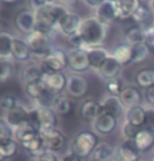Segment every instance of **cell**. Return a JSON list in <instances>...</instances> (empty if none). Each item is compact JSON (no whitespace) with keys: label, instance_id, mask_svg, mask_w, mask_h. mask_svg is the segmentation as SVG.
<instances>
[{"label":"cell","instance_id":"obj_1","mask_svg":"<svg viewBox=\"0 0 154 161\" xmlns=\"http://www.w3.org/2000/svg\"><path fill=\"white\" fill-rule=\"evenodd\" d=\"M109 25L103 23L95 16H93L82 20L79 34L84 40L87 50L88 47H101L107 37Z\"/></svg>","mask_w":154,"mask_h":161},{"label":"cell","instance_id":"obj_2","mask_svg":"<svg viewBox=\"0 0 154 161\" xmlns=\"http://www.w3.org/2000/svg\"><path fill=\"white\" fill-rule=\"evenodd\" d=\"M25 41L31 48L33 57L39 58L40 61L49 55L54 47L53 38L42 34L37 30H34L32 33L26 35Z\"/></svg>","mask_w":154,"mask_h":161},{"label":"cell","instance_id":"obj_3","mask_svg":"<svg viewBox=\"0 0 154 161\" xmlns=\"http://www.w3.org/2000/svg\"><path fill=\"white\" fill-rule=\"evenodd\" d=\"M98 143V137L95 133L89 132V130H83L78 134L72 140L70 151L84 159L92 155Z\"/></svg>","mask_w":154,"mask_h":161},{"label":"cell","instance_id":"obj_4","mask_svg":"<svg viewBox=\"0 0 154 161\" xmlns=\"http://www.w3.org/2000/svg\"><path fill=\"white\" fill-rule=\"evenodd\" d=\"M43 74L49 73H61L68 66V55L67 52L59 47H54L46 58L40 61Z\"/></svg>","mask_w":154,"mask_h":161},{"label":"cell","instance_id":"obj_5","mask_svg":"<svg viewBox=\"0 0 154 161\" xmlns=\"http://www.w3.org/2000/svg\"><path fill=\"white\" fill-rule=\"evenodd\" d=\"M68 55V68L72 72L80 74L86 72L90 68L88 54L86 50L81 48H71L67 52Z\"/></svg>","mask_w":154,"mask_h":161},{"label":"cell","instance_id":"obj_6","mask_svg":"<svg viewBox=\"0 0 154 161\" xmlns=\"http://www.w3.org/2000/svg\"><path fill=\"white\" fill-rule=\"evenodd\" d=\"M140 153L133 139H124L116 147L114 159L116 161H138Z\"/></svg>","mask_w":154,"mask_h":161},{"label":"cell","instance_id":"obj_7","mask_svg":"<svg viewBox=\"0 0 154 161\" xmlns=\"http://www.w3.org/2000/svg\"><path fill=\"white\" fill-rule=\"evenodd\" d=\"M37 24V14L31 8L20 11L15 17V25L21 33L29 34L35 30Z\"/></svg>","mask_w":154,"mask_h":161},{"label":"cell","instance_id":"obj_8","mask_svg":"<svg viewBox=\"0 0 154 161\" xmlns=\"http://www.w3.org/2000/svg\"><path fill=\"white\" fill-rule=\"evenodd\" d=\"M66 93L74 98H81L87 93L88 90V82L86 78L82 75L74 74L67 78V84H66Z\"/></svg>","mask_w":154,"mask_h":161},{"label":"cell","instance_id":"obj_9","mask_svg":"<svg viewBox=\"0 0 154 161\" xmlns=\"http://www.w3.org/2000/svg\"><path fill=\"white\" fill-rule=\"evenodd\" d=\"M39 119H40V130L39 134L43 135L45 133H48L50 130L58 129V117L57 113L53 110V108H41L37 106Z\"/></svg>","mask_w":154,"mask_h":161},{"label":"cell","instance_id":"obj_10","mask_svg":"<svg viewBox=\"0 0 154 161\" xmlns=\"http://www.w3.org/2000/svg\"><path fill=\"white\" fill-rule=\"evenodd\" d=\"M41 136L44 139L46 148L54 152V153H57V152L63 150L66 143H67V137L59 129H55L50 130V132L43 134Z\"/></svg>","mask_w":154,"mask_h":161},{"label":"cell","instance_id":"obj_11","mask_svg":"<svg viewBox=\"0 0 154 161\" xmlns=\"http://www.w3.org/2000/svg\"><path fill=\"white\" fill-rule=\"evenodd\" d=\"M117 125V119L108 113H103L92 121V127L100 135H107L113 132Z\"/></svg>","mask_w":154,"mask_h":161},{"label":"cell","instance_id":"obj_12","mask_svg":"<svg viewBox=\"0 0 154 161\" xmlns=\"http://www.w3.org/2000/svg\"><path fill=\"white\" fill-rule=\"evenodd\" d=\"M12 58L21 63L31 61V59L33 58V54L25 40L18 37L13 38V42H12Z\"/></svg>","mask_w":154,"mask_h":161},{"label":"cell","instance_id":"obj_13","mask_svg":"<svg viewBox=\"0 0 154 161\" xmlns=\"http://www.w3.org/2000/svg\"><path fill=\"white\" fill-rule=\"evenodd\" d=\"M81 23H82V19L78 14L69 12L63 19L60 21L58 30L62 33L63 35L69 36L75 34V33L79 32Z\"/></svg>","mask_w":154,"mask_h":161},{"label":"cell","instance_id":"obj_14","mask_svg":"<svg viewBox=\"0 0 154 161\" xmlns=\"http://www.w3.org/2000/svg\"><path fill=\"white\" fill-rule=\"evenodd\" d=\"M43 81L46 89L56 93L57 95L61 94L63 90L66 89V84H67V78L63 74V72L45 74L43 76Z\"/></svg>","mask_w":154,"mask_h":161},{"label":"cell","instance_id":"obj_15","mask_svg":"<svg viewBox=\"0 0 154 161\" xmlns=\"http://www.w3.org/2000/svg\"><path fill=\"white\" fill-rule=\"evenodd\" d=\"M114 8H116V18L127 19L134 15L136 10L140 8L141 2L137 0H117L113 1Z\"/></svg>","mask_w":154,"mask_h":161},{"label":"cell","instance_id":"obj_16","mask_svg":"<svg viewBox=\"0 0 154 161\" xmlns=\"http://www.w3.org/2000/svg\"><path fill=\"white\" fill-rule=\"evenodd\" d=\"M101 103L103 106V112L112 115L116 119L122 117V115L125 112V105L121 101L119 96H114V95L106 96L101 101Z\"/></svg>","mask_w":154,"mask_h":161},{"label":"cell","instance_id":"obj_17","mask_svg":"<svg viewBox=\"0 0 154 161\" xmlns=\"http://www.w3.org/2000/svg\"><path fill=\"white\" fill-rule=\"evenodd\" d=\"M28 110L24 105L19 103L17 106L12 108L11 111L7 112L4 119L15 130L16 127L20 126L21 124L25 123L28 121Z\"/></svg>","mask_w":154,"mask_h":161},{"label":"cell","instance_id":"obj_18","mask_svg":"<svg viewBox=\"0 0 154 161\" xmlns=\"http://www.w3.org/2000/svg\"><path fill=\"white\" fill-rule=\"evenodd\" d=\"M123 65L117 62L111 55L106 61L103 63V65L99 69V74L102 78L106 80H112V79L119 78L120 74L122 73Z\"/></svg>","mask_w":154,"mask_h":161},{"label":"cell","instance_id":"obj_19","mask_svg":"<svg viewBox=\"0 0 154 161\" xmlns=\"http://www.w3.org/2000/svg\"><path fill=\"white\" fill-rule=\"evenodd\" d=\"M87 54H88V59L90 63V68L99 71V69L101 68L106 60L111 56L106 48L102 47H88L87 48Z\"/></svg>","mask_w":154,"mask_h":161},{"label":"cell","instance_id":"obj_20","mask_svg":"<svg viewBox=\"0 0 154 161\" xmlns=\"http://www.w3.org/2000/svg\"><path fill=\"white\" fill-rule=\"evenodd\" d=\"M95 17L103 23L109 24L116 18V8H114L113 1L110 0H103L101 5L95 10Z\"/></svg>","mask_w":154,"mask_h":161},{"label":"cell","instance_id":"obj_21","mask_svg":"<svg viewBox=\"0 0 154 161\" xmlns=\"http://www.w3.org/2000/svg\"><path fill=\"white\" fill-rule=\"evenodd\" d=\"M120 99L125 105V108H132V106L141 105V100H143V95L134 86H127L120 94Z\"/></svg>","mask_w":154,"mask_h":161},{"label":"cell","instance_id":"obj_22","mask_svg":"<svg viewBox=\"0 0 154 161\" xmlns=\"http://www.w3.org/2000/svg\"><path fill=\"white\" fill-rule=\"evenodd\" d=\"M81 116L86 120H95L98 118L100 115L103 113V106L101 101H96V100L90 99L86 100L81 105L80 110Z\"/></svg>","mask_w":154,"mask_h":161},{"label":"cell","instance_id":"obj_23","mask_svg":"<svg viewBox=\"0 0 154 161\" xmlns=\"http://www.w3.org/2000/svg\"><path fill=\"white\" fill-rule=\"evenodd\" d=\"M116 156V148L108 142H99L91 155L95 161H112Z\"/></svg>","mask_w":154,"mask_h":161},{"label":"cell","instance_id":"obj_24","mask_svg":"<svg viewBox=\"0 0 154 161\" xmlns=\"http://www.w3.org/2000/svg\"><path fill=\"white\" fill-rule=\"evenodd\" d=\"M126 122L135 125L137 127H143L145 122V108L141 105L128 108L125 112Z\"/></svg>","mask_w":154,"mask_h":161},{"label":"cell","instance_id":"obj_25","mask_svg":"<svg viewBox=\"0 0 154 161\" xmlns=\"http://www.w3.org/2000/svg\"><path fill=\"white\" fill-rule=\"evenodd\" d=\"M14 130H15V139L18 142H20V143L29 141L32 139H34L35 137H37L38 135H40L38 130L28 122L21 124L20 126L16 127Z\"/></svg>","mask_w":154,"mask_h":161},{"label":"cell","instance_id":"obj_26","mask_svg":"<svg viewBox=\"0 0 154 161\" xmlns=\"http://www.w3.org/2000/svg\"><path fill=\"white\" fill-rule=\"evenodd\" d=\"M134 142L140 152H146L153 147L154 143V134L146 129H141L137 135L135 136Z\"/></svg>","mask_w":154,"mask_h":161},{"label":"cell","instance_id":"obj_27","mask_svg":"<svg viewBox=\"0 0 154 161\" xmlns=\"http://www.w3.org/2000/svg\"><path fill=\"white\" fill-rule=\"evenodd\" d=\"M21 145L23 147L24 150L31 155L32 158L37 157L38 155L43 153L45 150H47L46 147H45L44 139L41 135H38L37 137H35L29 141L23 142V143H21Z\"/></svg>","mask_w":154,"mask_h":161},{"label":"cell","instance_id":"obj_28","mask_svg":"<svg viewBox=\"0 0 154 161\" xmlns=\"http://www.w3.org/2000/svg\"><path fill=\"white\" fill-rule=\"evenodd\" d=\"M43 76L44 74L42 72L41 66L35 64V63L28 64L22 71V80L25 86L28 83L35 82V81L41 80V79H43Z\"/></svg>","mask_w":154,"mask_h":161},{"label":"cell","instance_id":"obj_29","mask_svg":"<svg viewBox=\"0 0 154 161\" xmlns=\"http://www.w3.org/2000/svg\"><path fill=\"white\" fill-rule=\"evenodd\" d=\"M131 47L128 43H121L114 48L112 57L122 65H125L131 62Z\"/></svg>","mask_w":154,"mask_h":161},{"label":"cell","instance_id":"obj_30","mask_svg":"<svg viewBox=\"0 0 154 161\" xmlns=\"http://www.w3.org/2000/svg\"><path fill=\"white\" fill-rule=\"evenodd\" d=\"M126 43L129 45H135L140 43H145V29L141 26H132L128 29L125 34Z\"/></svg>","mask_w":154,"mask_h":161},{"label":"cell","instance_id":"obj_31","mask_svg":"<svg viewBox=\"0 0 154 161\" xmlns=\"http://www.w3.org/2000/svg\"><path fill=\"white\" fill-rule=\"evenodd\" d=\"M13 36L10 33L2 31L0 32V59L12 58V42Z\"/></svg>","mask_w":154,"mask_h":161},{"label":"cell","instance_id":"obj_32","mask_svg":"<svg viewBox=\"0 0 154 161\" xmlns=\"http://www.w3.org/2000/svg\"><path fill=\"white\" fill-rule=\"evenodd\" d=\"M149 56V47L146 43L132 45L131 47V62L141 63Z\"/></svg>","mask_w":154,"mask_h":161},{"label":"cell","instance_id":"obj_33","mask_svg":"<svg viewBox=\"0 0 154 161\" xmlns=\"http://www.w3.org/2000/svg\"><path fill=\"white\" fill-rule=\"evenodd\" d=\"M53 110L59 115H66L71 110V102L67 96L59 94L54 102Z\"/></svg>","mask_w":154,"mask_h":161},{"label":"cell","instance_id":"obj_34","mask_svg":"<svg viewBox=\"0 0 154 161\" xmlns=\"http://www.w3.org/2000/svg\"><path fill=\"white\" fill-rule=\"evenodd\" d=\"M18 141L15 138L8 139L0 143V154L5 159L12 158L18 152Z\"/></svg>","mask_w":154,"mask_h":161},{"label":"cell","instance_id":"obj_35","mask_svg":"<svg viewBox=\"0 0 154 161\" xmlns=\"http://www.w3.org/2000/svg\"><path fill=\"white\" fill-rule=\"evenodd\" d=\"M136 83L143 89H149L154 86V71L153 69H143L136 75Z\"/></svg>","mask_w":154,"mask_h":161},{"label":"cell","instance_id":"obj_36","mask_svg":"<svg viewBox=\"0 0 154 161\" xmlns=\"http://www.w3.org/2000/svg\"><path fill=\"white\" fill-rule=\"evenodd\" d=\"M14 74V63L12 58L0 59V81L8 80Z\"/></svg>","mask_w":154,"mask_h":161},{"label":"cell","instance_id":"obj_37","mask_svg":"<svg viewBox=\"0 0 154 161\" xmlns=\"http://www.w3.org/2000/svg\"><path fill=\"white\" fill-rule=\"evenodd\" d=\"M45 89H46V86H45V84H44L43 79L35 81V82H32V83H28L25 86V92L28 94V96L29 98L34 99L35 101L39 98V96L43 93V91Z\"/></svg>","mask_w":154,"mask_h":161},{"label":"cell","instance_id":"obj_38","mask_svg":"<svg viewBox=\"0 0 154 161\" xmlns=\"http://www.w3.org/2000/svg\"><path fill=\"white\" fill-rule=\"evenodd\" d=\"M57 96L58 95L56 93L51 92L48 89H45L43 93L39 96V98L36 100V102H37L38 106H41V108H53Z\"/></svg>","mask_w":154,"mask_h":161},{"label":"cell","instance_id":"obj_39","mask_svg":"<svg viewBox=\"0 0 154 161\" xmlns=\"http://www.w3.org/2000/svg\"><path fill=\"white\" fill-rule=\"evenodd\" d=\"M133 20L138 24V26L145 29L146 24H149V21L151 19V14L146 8H144L143 5H140V8H137L134 15L132 16Z\"/></svg>","mask_w":154,"mask_h":161},{"label":"cell","instance_id":"obj_40","mask_svg":"<svg viewBox=\"0 0 154 161\" xmlns=\"http://www.w3.org/2000/svg\"><path fill=\"white\" fill-rule=\"evenodd\" d=\"M15 138V130L4 118H0V143L8 139Z\"/></svg>","mask_w":154,"mask_h":161},{"label":"cell","instance_id":"obj_41","mask_svg":"<svg viewBox=\"0 0 154 161\" xmlns=\"http://www.w3.org/2000/svg\"><path fill=\"white\" fill-rule=\"evenodd\" d=\"M18 104L19 102H18L17 97H15L14 95H4L0 98V106L7 112L11 111Z\"/></svg>","mask_w":154,"mask_h":161},{"label":"cell","instance_id":"obj_42","mask_svg":"<svg viewBox=\"0 0 154 161\" xmlns=\"http://www.w3.org/2000/svg\"><path fill=\"white\" fill-rule=\"evenodd\" d=\"M143 127L154 134V108L152 106L145 108V122Z\"/></svg>","mask_w":154,"mask_h":161},{"label":"cell","instance_id":"obj_43","mask_svg":"<svg viewBox=\"0 0 154 161\" xmlns=\"http://www.w3.org/2000/svg\"><path fill=\"white\" fill-rule=\"evenodd\" d=\"M141 129H143V127H137L125 121V123H124V125H123V129H122V132L124 134L125 139H133L134 140L135 136L137 135V133L140 132Z\"/></svg>","mask_w":154,"mask_h":161},{"label":"cell","instance_id":"obj_44","mask_svg":"<svg viewBox=\"0 0 154 161\" xmlns=\"http://www.w3.org/2000/svg\"><path fill=\"white\" fill-rule=\"evenodd\" d=\"M68 44L71 48H81V50H86V45L84 43V40L79 34V32L68 37Z\"/></svg>","mask_w":154,"mask_h":161},{"label":"cell","instance_id":"obj_45","mask_svg":"<svg viewBox=\"0 0 154 161\" xmlns=\"http://www.w3.org/2000/svg\"><path fill=\"white\" fill-rule=\"evenodd\" d=\"M107 90H108V92L111 93V95L120 96L121 92L123 91V89H122V81H121V79L116 78V79H112V80L108 81Z\"/></svg>","mask_w":154,"mask_h":161},{"label":"cell","instance_id":"obj_46","mask_svg":"<svg viewBox=\"0 0 154 161\" xmlns=\"http://www.w3.org/2000/svg\"><path fill=\"white\" fill-rule=\"evenodd\" d=\"M26 122L31 124L32 126H34L39 132V130H40V119H39L38 108H34L28 111V121H26Z\"/></svg>","mask_w":154,"mask_h":161},{"label":"cell","instance_id":"obj_47","mask_svg":"<svg viewBox=\"0 0 154 161\" xmlns=\"http://www.w3.org/2000/svg\"><path fill=\"white\" fill-rule=\"evenodd\" d=\"M33 161H60L56 153L49 150H45L43 153L38 155L37 157L33 158Z\"/></svg>","mask_w":154,"mask_h":161},{"label":"cell","instance_id":"obj_48","mask_svg":"<svg viewBox=\"0 0 154 161\" xmlns=\"http://www.w3.org/2000/svg\"><path fill=\"white\" fill-rule=\"evenodd\" d=\"M145 43L154 47V25L145 29Z\"/></svg>","mask_w":154,"mask_h":161},{"label":"cell","instance_id":"obj_49","mask_svg":"<svg viewBox=\"0 0 154 161\" xmlns=\"http://www.w3.org/2000/svg\"><path fill=\"white\" fill-rule=\"evenodd\" d=\"M29 7H31V10L34 11L35 13H38L41 10H43L44 8H46L48 4L50 3V1H39V0H33V1H29Z\"/></svg>","mask_w":154,"mask_h":161},{"label":"cell","instance_id":"obj_50","mask_svg":"<svg viewBox=\"0 0 154 161\" xmlns=\"http://www.w3.org/2000/svg\"><path fill=\"white\" fill-rule=\"evenodd\" d=\"M145 98H146L147 102L149 103L152 108H154V86L149 87V89L146 91V93H145Z\"/></svg>","mask_w":154,"mask_h":161},{"label":"cell","instance_id":"obj_51","mask_svg":"<svg viewBox=\"0 0 154 161\" xmlns=\"http://www.w3.org/2000/svg\"><path fill=\"white\" fill-rule=\"evenodd\" d=\"M82 160H83L82 158H80L74 153H72L71 151H69L68 153H66L62 158V161H82Z\"/></svg>","mask_w":154,"mask_h":161},{"label":"cell","instance_id":"obj_52","mask_svg":"<svg viewBox=\"0 0 154 161\" xmlns=\"http://www.w3.org/2000/svg\"><path fill=\"white\" fill-rule=\"evenodd\" d=\"M103 2V0H101V1H96V0H87V1H84V3L88 5L89 8H98L100 5H101V3Z\"/></svg>","mask_w":154,"mask_h":161},{"label":"cell","instance_id":"obj_53","mask_svg":"<svg viewBox=\"0 0 154 161\" xmlns=\"http://www.w3.org/2000/svg\"><path fill=\"white\" fill-rule=\"evenodd\" d=\"M149 4H150L151 11H152V13H153V15H154V0H153V1H150V2H149Z\"/></svg>","mask_w":154,"mask_h":161},{"label":"cell","instance_id":"obj_54","mask_svg":"<svg viewBox=\"0 0 154 161\" xmlns=\"http://www.w3.org/2000/svg\"><path fill=\"white\" fill-rule=\"evenodd\" d=\"M5 160H7V159H5V158L2 157V155L0 154V161H5Z\"/></svg>","mask_w":154,"mask_h":161},{"label":"cell","instance_id":"obj_55","mask_svg":"<svg viewBox=\"0 0 154 161\" xmlns=\"http://www.w3.org/2000/svg\"><path fill=\"white\" fill-rule=\"evenodd\" d=\"M1 26H2V20L0 19V32H2V31H1Z\"/></svg>","mask_w":154,"mask_h":161},{"label":"cell","instance_id":"obj_56","mask_svg":"<svg viewBox=\"0 0 154 161\" xmlns=\"http://www.w3.org/2000/svg\"><path fill=\"white\" fill-rule=\"evenodd\" d=\"M150 161H154V154L151 156V159H150Z\"/></svg>","mask_w":154,"mask_h":161},{"label":"cell","instance_id":"obj_57","mask_svg":"<svg viewBox=\"0 0 154 161\" xmlns=\"http://www.w3.org/2000/svg\"><path fill=\"white\" fill-rule=\"evenodd\" d=\"M112 161H116V159H113V160H112Z\"/></svg>","mask_w":154,"mask_h":161},{"label":"cell","instance_id":"obj_58","mask_svg":"<svg viewBox=\"0 0 154 161\" xmlns=\"http://www.w3.org/2000/svg\"><path fill=\"white\" fill-rule=\"evenodd\" d=\"M61 161H62V160H61Z\"/></svg>","mask_w":154,"mask_h":161}]
</instances>
